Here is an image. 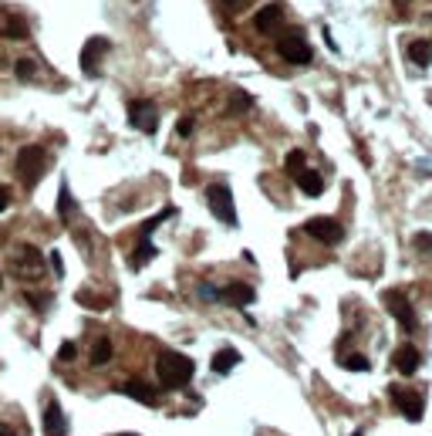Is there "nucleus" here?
<instances>
[{"instance_id": "b1692460", "label": "nucleus", "mask_w": 432, "mask_h": 436, "mask_svg": "<svg viewBox=\"0 0 432 436\" xmlns=\"http://www.w3.org/2000/svg\"><path fill=\"white\" fill-rule=\"evenodd\" d=\"M4 34H7V38H14V41H20V38H27V27H24L18 18H11V20H7V27H4Z\"/></svg>"}, {"instance_id": "f3484780", "label": "nucleus", "mask_w": 432, "mask_h": 436, "mask_svg": "<svg viewBox=\"0 0 432 436\" xmlns=\"http://www.w3.org/2000/svg\"><path fill=\"white\" fill-rule=\"evenodd\" d=\"M237 362H240V352H237V348H220V352L213 355V372L226 376V372L237 369Z\"/></svg>"}, {"instance_id": "f8f14e48", "label": "nucleus", "mask_w": 432, "mask_h": 436, "mask_svg": "<svg viewBox=\"0 0 432 436\" xmlns=\"http://www.w3.org/2000/svg\"><path fill=\"white\" fill-rule=\"evenodd\" d=\"M395 369L402 372V376H415L419 372V365H422V355H419V348L415 345H402V348H395Z\"/></svg>"}, {"instance_id": "9d476101", "label": "nucleus", "mask_w": 432, "mask_h": 436, "mask_svg": "<svg viewBox=\"0 0 432 436\" xmlns=\"http://www.w3.org/2000/svg\"><path fill=\"white\" fill-rule=\"evenodd\" d=\"M207 294H213L216 301L223 304H233V308H244V304L253 301V287L244 285V281H233V285L220 287V291H207Z\"/></svg>"}, {"instance_id": "5701e85b", "label": "nucleus", "mask_w": 432, "mask_h": 436, "mask_svg": "<svg viewBox=\"0 0 432 436\" xmlns=\"http://www.w3.org/2000/svg\"><path fill=\"white\" fill-rule=\"evenodd\" d=\"M341 365H344L348 372H368V369H372V362L365 359V355H348Z\"/></svg>"}, {"instance_id": "4be33fe9", "label": "nucleus", "mask_w": 432, "mask_h": 436, "mask_svg": "<svg viewBox=\"0 0 432 436\" xmlns=\"http://www.w3.org/2000/svg\"><path fill=\"white\" fill-rule=\"evenodd\" d=\"M284 166H287V172H291V176H298V172L304 170V152H301V149L287 152V159H284Z\"/></svg>"}, {"instance_id": "39448f33", "label": "nucleus", "mask_w": 432, "mask_h": 436, "mask_svg": "<svg viewBox=\"0 0 432 436\" xmlns=\"http://www.w3.org/2000/svg\"><path fill=\"white\" fill-rule=\"evenodd\" d=\"M129 122L135 129H142L146 135H152L159 129V109H155V102H149V98L129 102Z\"/></svg>"}, {"instance_id": "f704fd0d", "label": "nucleus", "mask_w": 432, "mask_h": 436, "mask_svg": "<svg viewBox=\"0 0 432 436\" xmlns=\"http://www.w3.org/2000/svg\"><path fill=\"white\" fill-rule=\"evenodd\" d=\"M0 285H4V281H0Z\"/></svg>"}, {"instance_id": "aec40b11", "label": "nucleus", "mask_w": 432, "mask_h": 436, "mask_svg": "<svg viewBox=\"0 0 432 436\" xmlns=\"http://www.w3.org/2000/svg\"><path fill=\"white\" fill-rule=\"evenodd\" d=\"M109 362H112V341H109V339L95 341V348H92V365H95V369H102V365H109Z\"/></svg>"}, {"instance_id": "7c9ffc66", "label": "nucleus", "mask_w": 432, "mask_h": 436, "mask_svg": "<svg viewBox=\"0 0 432 436\" xmlns=\"http://www.w3.org/2000/svg\"><path fill=\"white\" fill-rule=\"evenodd\" d=\"M51 267H55L57 274H64V264H61V257H57V254H51Z\"/></svg>"}, {"instance_id": "6ab92c4d", "label": "nucleus", "mask_w": 432, "mask_h": 436, "mask_svg": "<svg viewBox=\"0 0 432 436\" xmlns=\"http://www.w3.org/2000/svg\"><path fill=\"white\" fill-rule=\"evenodd\" d=\"M18 267H20V271H27V274H38V271H41V254L34 250V247H20Z\"/></svg>"}, {"instance_id": "a211bd4d", "label": "nucleus", "mask_w": 432, "mask_h": 436, "mask_svg": "<svg viewBox=\"0 0 432 436\" xmlns=\"http://www.w3.org/2000/svg\"><path fill=\"white\" fill-rule=\"evenodd\" d=\"M152 257H155V247H152V240L149 237H142V244L132 250V257H129V267L132 271H142V267L149 264Z\"/></svg>"}, {"instance_id": "423d86ee", "label": "nucleus", "mask_w": 432, "mask_h": 436, "mask_svg": "<svg viewBox=\"0 0 432 436\" xmlns=\"http://www.w3.org/2000/svg\"><path fill=\"white\" fill-rule=\"evenodd\" d=\"M389 396H392V402L402 409V416L409 419V423H419V419H422V413H426V399L419 396V393L405 389V386H392Z\"/></svg>"}, {"instance_id": "a878e982", "label": "nucleus", "mask_w": 432, "mask_h": 436, "mask_svg": "<svg viewBox=\"0 0 432 436\" xmlns=\"http://www.w3.org/2000/svg\"><path fill=\"white\" fill-rule=\"evenodd\" d=\"M412 244H415V250H419V254H432V233H415Z\"/></svg>"}, {"instance_id": "2eb2a0df", "label": "nucleus", "mask_w": 432, "mask_h": 436, "mask_svg": "<svg viewBox=\"0 0 432 436\" xmlns=\"http://www.w3.org/2000/svg\"><path fill=\"white\" fill-rule=\"evenodd\" d=\"M294 179H298V186H301L307 196H321V193H324V179H321V172H314V170H301Z\"/></svg>"}, {"instance_id": "1a4fd4ad", "label": "nucleus", "mask_w": 432, "mask_h": 436, "mask_svg": "<svg viewBox=\"0 0 432 436\" xmlns=\"http://www.w3.org/2000/svg\"><path fill=\"white\" fill-rule=\"evenodd\" d=\"M109 55V41L105 38H88V44L81 48V71L85 75H98V64H102V57Z\"/></svg>"}, {"instance_id": "4468645a", "label": "nucleus", "mask_w": 432, "mask_h": 436, "mask_svg": "<svg viewBox=\"0 0 432 436\" xmlns=\"http://www.w3.org/2000/svg\"><path fill=\"white\" fill-rule=\"evenodd\" d=\"M409 61L419 64V68H429L432 64V41H426V38L412 41V44H409Z\"/></svg>"}, {"instance_id": "c85d7f7f", "label": "nucleus", "mask_w": 432, "mask_h": 436, "mask_svg": "<svg viewBox=\"0 0 432 436\" xmlns=\"http://www.w3.org/2000/svg\"><path fill=\"white\" fill-rule=\"evenodd\" d=\"M176 132H179V135L193 132V115H179V122H176Z\"/></svg>"}, {"instance_id": "473e14b6", "label": "nucleus", "mask_w": 432, "mask_h": 436, "mask_svg": "<svg viewBox=\"0 0 432 436\" xmlns=\"http://www.w3.org/2000/svg\"><path fill=\"white\" fill-rule=\"evenodd\" d=\"M226 7H240V4H246V0H223Z\"/></svg>"}, {"instance_id": "f257e3e1", "label": "nucleus", "mask_w": 432, "mask_h": 436, "mask_svg": "<svg viewBox=\"0 0 432 436\" xmlns=\"http://www.w3.org/2000/svg\"><path fill=\"white\" fill-rule=\"evenodd\" d=\"M155 372H159V386L162 389H183L193 379V362L179 352H162L155 362Z\"/></svg>"}, {"instance_id": "6e6552de", "label": "nucleus", "mask_w": 432, "mask_h": 436, "mask_svg": "<svg viewBox=\"0 0 432 436\" xmlns=\"http://www.w3.org/2000/svg\"><path fill=\"white\" fill-rule=\"evenodd\" d=\"M382 301H385V311L392 315L395 322L402 325L405 332H412L415 328V311H412V304H409V298H405L402 291H385Z\"/></svg>"}, {"instance_id": "cd10ccee", "label": "nucleus", "mask_w": 432, "mask_h": 436, "mask_svg": "<svg viewBox=\"0 0 432 436\" xmlns=\"http://www.w3.org/2000/svg\"><path fill=\"white\" fill-rule=\"evenodd\" d=\"M75 355H78L75 341H64V345H61V352H57V359H61V362H71Z\"/></svg>"}, {"instance_id": "0eeeda50", "label": "nucleus", "mask_w": 432, "mask_h": 436, "mask_svg": "<svg viewBox=\"0 0 432 436\" xmlns=\"http://www.w3.org/2000/svg\"><path fill=\"white\" fill-rule=\"evenodd\" d=\"M304 233L321 240V244H338L341 237H344V227H341L335 217H311V220L304 224Z\"/></svg>"}, {"instance_id": "f03ea898", "label": "nucleus", "mask_w": 432, "mask_h": 436, "mask_svg": "<svg viewBox=\"0 0 432 436\" xmlns=\"http://www.w3.org/2000/svg\"><path fill=\"white\" fill-rule=\"evenodd\" d=\"M48 172V149L44 146H24L18 152V176L24 186H38V179Z\"/></svg>"}, {"instance_id": "393cba45", "label": "nucleus", "mask_w": 432, "mask_h": 436, "mask_svg": "<svg viewBox=\"0 0 432 436\" xmlns=\"http://www.w3.org/2000/svg\"><path fill=\"white\" fill-rule=\"evenodd\" d=\"M34 71H38V64H34L31 57H20V61H18V78H20V81L34 78Z\"/></svg>"}, {"instance_id": "2f4dec72", "label": "nucleus", "mask_w": 432, "mask_h": 436, "mask_svg": "<svg viewBox=\"0 0 432 436\" xmlns=\"http://www.w3.org/2000/svg\"><path fill=\"white\" fill-rule=\"evenodd\" d=\"M395 7H398V14H405V7H409V0H395Z\"/></svg>"}, {"instance_id": "9b49d317", "label": "nucleus", "mask_w": 432, "mask_h": 436, "mask_svg": "<svg viewBox=\"0 0 432 436\" xmlns=\"http://www.w3.org/2000/svg\"><path fill=\"white\" fill-rule=\"evenodd\" d=\"M284 24V4H267L257 11V18H253V27L260 31V34H270V31H277Z\"/></svg>"}, {"instance_id": "72a5a7b5", "label": "nucleus", "mask_w": 432, "mask_h": 436, "mask_svg": "<svg viewBox=\"0 0 432 436\" xmlns=\"http://www.w3.org/2000/svg\"><path fill=\"white\" fill-rule=\"evenodd\" d=\"M0 436H18L14 430H7V426H0Z\"/></svg>"}, {"instance_id": "c756f323", "label": "nucleus", "mask_w": 432, "mask_h": 436, "mask_svg": "<svg viewBox=\"0 0 432 436\" xmlns=\"http://www.w3.org/2000/svg\"><path fill=\"white\" fill-rule=\"evenodd\" d=\"M7 207H11V190H7V186H0V213H4Z\"/></svg>"}, {"instance_id": "412c9836", "label": "nucleus", "mask_w": 432, "mask_h": 436, "mask_svg": "<svg viewBox=\"0 0 432 436\" xmlns=\"http://www.w3.org/2000/svg\"><path fill=\"white\" fill-rule=\"evenodd\" d=\"M57 213H61V220H71V213H75V200H71L68 183H61V193H57Z\"/></svg>"}, {"instance_id": "20e7f679", "label": "nucleus", "mask_w": 432, "mask_h": 436, "mask_svg": "<svg viewBox=\"0 0 432 436\" xmlns=\"http://www.w3.org/2000/svg\"><path fill=\"white\" fill-rule=\"evenodd\" d=\"M277 55H281L287 64H311V44L304 41V34L291 31V34L277 38Z\"/></svg>"}, {"instance_id": "bb28decb", "label": "nucleus", "mask_w": 432, "mask_h": 436, "mask_svg": "<svg viewBox=\"0 0 432 436\" xmlns=\"http://www.w3.org/2000/svg\"><path fill=\"white\" fill-rule=\"evenodd\" d=\"M24 298H27V301H31V304H34L38 311H44V308H48V301H51L48 294H34V291H24Z\"/></svg>"}, {"instance_id": "7ed1b4c3", "label": "nucleus", "mask_w": 432, "mask_h": 436, "mask_svg": "<svg viewBox=\"0 0 432 436\" xmlns=\"http://www.w3.org/2000/svg\"><path fill=\"white\" fill-rule=\"evenodd\" d=\"M207 200H209V210L213 217L226 224V227H237V207H233V193L226 190L223 183H213L207 190Z\"/></svg>"}, {"instance_id": "dca6fc26", "label": "nucleus", "mask_w": 432, "mask_h": 436, "mask_svg": "<svg viewBox=\"0 0 432 436\" xmlns=\"http://www.w3.org/2000/svg\"><path fill=\"white\" fill-rule=\"evenodd\" d=\"M122 393H125V396H132V399H139L142 406H155V402H159V396L152 393L146 382H139V379H135V382H125V386H122Z\"/></svg>"}, {"instance_id": "ddd939ff", "label": "nucleus", "mask_w": 432, "mask_h": 436, "mask_svg": "<svg viewBox=\"0 0 432 436\" xmlns=\"http://www.w3.org/2000/svg\"><path fill=\"white\" fill-rule=\"evenodd\" d=\"M44 433L48 436H68V423H64V413L57 402H48L44 409Z\"/></svg>"}]
</instances>
